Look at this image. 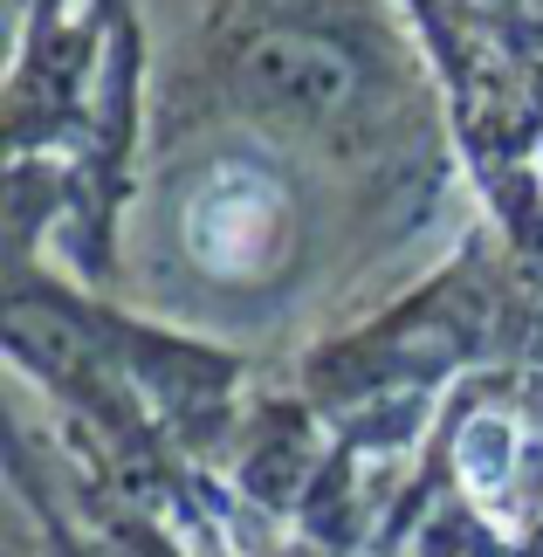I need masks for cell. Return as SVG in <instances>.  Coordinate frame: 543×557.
Returning a JSON list of instances; mask_svg holds the SVG:
<instances>
[{
	"instance_id": "1",
	"label": "cell",
	"mask_w": 543,
	"mask_h": 557,
	"mask_svg": "<svg viewBox=\"0 0 543 557\" xmlns=\"http://www.w3.org/2000/svg\"><path fill=\"white\" fill-rule=\"evenodd\" d=\"M193 255H200L207 269H255L269 255V234H275V200H269V186H255V180H213L200 200H193Z\"/></svg>"
}]
</instances>
